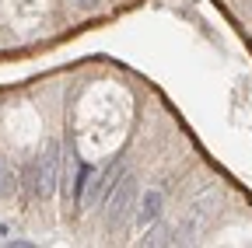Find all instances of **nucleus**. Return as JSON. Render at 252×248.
Listing matches in <instances>:
<instances>
[{
  "mask_svg": "<svg viewBox=\"0 0 252 248\" xmlns=\"http://www.w3.org/2000/svg\"><path fill=\"white\" fill-rule=\"evenodd\" d=\"M56 175H60V143L46 140L42 150L28 161L25 168V193L32 199H46L56 193Z\"/></svg>",
  "mask_w": 252,
  "mask_h": 248,
  "instance_id": "nucleus-1",
  "label": "nucleus"
},
{
  "mask_svg": "<svg viewBox=\"0 0 252 248\" xmlns=\"http://www.w3.org/2000/svg\"><path fill=\"white\" fill-rule=\"evenodd\" d=\"M133 203H137V182L130 175H123L116 193L109 196V231L112 234L126 231V224L133 220Z\"/></svg>",
  "mask_w": 252,
  "mask_h": 248,
  "instance_id": "nucleus-2",
  "label": "nucleus"
},
{
  "mask_svg": "<svg viewBox=\"0 0 252 248\" xmlns=\"http://www.w3.org/2000/svg\"><path fill=\"white\" fill-rule=\"evenodd\" d=\"M217 206V193H210V199H207V193L186 210V217H182V224H179V231H175V238H179V245H196V238L207 231V220H210V210Z\"/></svg>",
  "mask_w": 252,
  "mask_h": 248,
  "instance_id": "nucleus-3",
  "label": "nucleus"
},
{
  "mask_svg": "<svg viewBox=\"0 0 252 248\" xmlns=\"http://www.w3.org/2000/svg\"><path fill=\"white\" fill-rule=\"evenodd\" d=\"M119 178H123V165H119V161L105 165L98 178H94V182H88V189H84V196H81V206H84V210H98V206H102V203H105V199L116 193Z\"/></svg>",
  "mask_w": 252,
  "mask_h": 248,
  "instance_id": "nucleus-4",
  "label": "nucleus"
},
{
  "mask_svg": "<svg viewBox=\"0 0 252 248\" xmlns=\"http://www.w3.org/2000/svg\"><path fill=\"white\" fill-rule=\"evenodd\" d=\"M161 206H165V193L161 189H147L144 193V203H140V213H137V224L140 227H151L154 220H161Z\"/></svg>",
  "mask_w": 252,
  "mask_h": 248,
  "instance_id": "nucleus-5",
  "label": "nucleus"
},
{
  "mask_svg": "<svg viewBox=\"0 0 252 248\" xmlns=\"http://www.w3.org/2000/svg\"><path fill=\"white\" fill-rule=\"evenodd\" d=\"M18 193V171L11 165V158L0 154V199H11Z\"/></svg>",
  "mask_w": 252,
  "mask_h": 248,
  "instance_id": "nucleus-6",
  "label": "nucleus"
},
{
  "mask_svg": "<svg viewBox=\"0 0 252 248\" xmlns=\"http://www.w3.org/2000/svg\"><path fill=\"white\" fill-rule=\"evenodd\" d=\"M172 238H175V231H172L165 220H154V224L144 231V245H172Z\"/></svg>",
  "mask_w": 252,
  "mask_h": 248,
  "instance_id": "nucleus-7",
  "label": "nucleus"
}]
</instances>
